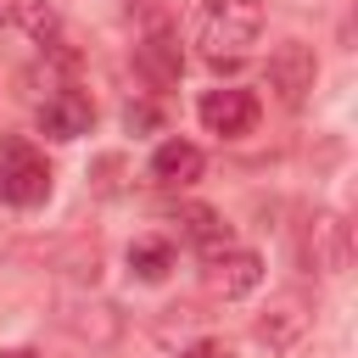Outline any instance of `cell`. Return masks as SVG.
<instances>
[{"label":"cell","instance_id":"cell-13","mask_svg":"<svg viewBox=\"0 0 358 358\" xmlns=\"http://www.w3.org/2000/svg\"><path fill=\"white\" fill-rule=\"evenodd\" d=\"M179 358H229V347H224V341H196V347L179 352Z\"/></svg>","mask_w":358,"mask_h":358},{"label":"cell","instance_id":"cell-7","mask_svg":"<svg viewBox=\"0 0 358 358\" xmlns=\"http://www.w3.org/2000/svg\"><path fill=\"white\" fill-rule=\"evenodd\" d=\"M308 252H313V263L324 274H347V263H352V229H347V218L341 213H319L308 224Z\"/></svg>","mask_w":358,"mask_h":358},{"label":"cell","instance_id":"cell-6","mask_svg":"<svg viewBox=\"0 0 358 358\" xmlns=\"http://www.w3.org/2000/svg\"><path fill=\"white\" fill-rule=\"evenodd\" d=\"M207 285H213L224 302H235V296H246V291L263 285V257L246 252V246H224V252L207 257Z\"/></svg>","mask_w":358,"mask_h":358},{"label":"cell","instance_id":"cell-2","mask_svg":"<svg viewBox=\"0 0 358 358\" xmlns=\"http://www.w3.org/2000/svg\"><path fill=\"white\" fill-rule=\"evenodd\" d=\"M263 78H268V90H274L280 106H302L308 90L319 84V56H313V45H308V39H285V45H274Z\"/></svg>","mask_w":358,"mask_h":358},{"label":"cell","instance_id":"cell-8","mask_svg":"<svg viewBox=\"0 0 358 358\" xmlns=\"http://www.w3.org/2000/svg\"><path fill=\"white\" fill-rule=\"evenodd\" d=\"M90 123H95V106H90V95H78V90H62V95H50V101L39 106V129H45L50 140H78V134H90Z\"/></svg>","mask_w":358,"mask_h":358},{"label":"cell","instance_id":"cell-3","mask_svg":"<svg viewBox=\"0 0 358 358\" xmlns=\"http://www.w3.org/2000/svg\"><path fill=\"white\" fill-rule=\"evenodd\" d=\"M0 196L17 201V207H39L50 196V168L34 145H6L0 157Z\"/></svg>","mask_w":358,"mask_h":358},{"label":"cell","instance_id":"cell-5","mask_svg":"<svg viewBox=\"0 0 358 358\" xmlns=\"http://www.w3.org/2000/svg\"><path fill=\"white\" fill-rule=\"evenodd\" d=\"M134 67H140L151 84H173V78H179L185 56H179V34H173L168 17H151V22H145V34H140V45H134Z\"/></svg>","mask_w":358,"mask_h":358},{"label":"cell","instance_id":"cell-10","mask_svg":"<svg viewBox=\"0 0 358 358\" xmlns=\"http://www.w3.org/2000/svg\"><path fill=\"white\" fill-rule=\"evenodd\" d=\"M201 168H207V157L190 140H162L151 151V179H162V185H196Z\"/></svg>","mask_w":358,"mask_h":358},{"label":"cell","instance_id":"cell-11","mask_svg":"<svg viewBox=\"0 0 358 358\" xmlns=\"http://www.w3.org/2000/svg\"><path fill=\"white\" fill-rule=\"evenodd\" d=\"M179 229H185V241H196L207 257L229 246V224H224L213 207H196V201H190V207H179Z\"/></svg>","mask_w":358,"mask_h":358},{"label":"cell","instance_id":"cell-15","mask_svg":"<svg viewBox=\"0 0 358 358\" xmlns=\"http://www.w3.org/2000/svg\"><path fill=\"white\" fill-rule=\"evenodd\" d=\"M0 358H34V352H28V347H6Z\"/></svg>","mask_w":358,"mask_h":358},{"label":"cell","instance_id":"cell-12","mask_svg":"<svg viewBox=\"0 0 358 358\" xmlns=\"http://www.w3.org/2000/svg\"><path fill=\"white\" fill-rule=\"evenodd\" d=\"M129 268H134L140 280H168V268H173V246H168L162 235H140V241L129 246Z\"/></svg>","mask_w":358,"mask_h":358},{"label":"cell","instance_id":"cell-9","mask_svg":"<svg viewBox=\"0 0 358 358\" xmlns=\"http://www.w3.org/2000/svg\"><path fill=\"white\" fill-rule=\"evenodd\" d=\"M302 330H308V308L296 302V296H280L257 324H252V336L268 347V352H285V347H296L302 341Z\"/></svg>","mask_w":358,"mask_h":358},{"label":"cell","instance_id":"cell-4","mask_svg":"<svg viewBox=\"0 0 358 358\" xmlns=\"http://www.w3.org/2000/svg\"><path fill=\"white\" fill-rule=\"evenodd\" d=\"M196 117L207 134H224V140H241L257 129V95L252 90H207L196 101Z\"/></svg>","mask_w":358,"mask_h":358},{"label":"cell","instance_id":"cell-14","mask_svg":"<svg viewBox=\"0 0 358 358\" xmlns=\"http://www.w3.org/2000/svg\"><path fill=\"white\" fill-rule=\"evenodd\" d=\"M11 17H17V0H0V28H11Z\"/></svg>","mask_w":358,"mask_h":358},{"label":"cell","instance_id":"cell-1","mask_svg":"<svg viewBox=\"0 0 358 358\" xmlns=\"http://www.w3.org/2000/svg\"><path fill=\"white\" fill-rule=\"evenodd\" d=\"M263 34V6L257 0H201L196 6V45L207 62H241Z\"/></svg>","mask_w":358,"mask_h":358}]
</instances>
